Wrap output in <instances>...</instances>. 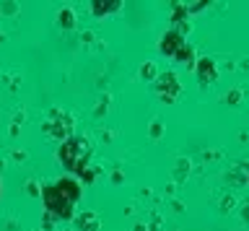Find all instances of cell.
<instances>
[{"mask_svg":"<svg viewBox=\"0 0 249 231\" xmlns=\"http://www.w3.org/2000/svg\"><path fill=\"white\" fill-rule=\"evenodd\" d=\"M78 197H81V184L75 179H70V177L57 179L54 184H50V187H44V192H42L47 213L54 215V218H70Z\"/></svg>","mask_w":249,"mask_h":231,"instance_id":"1","label":"cell"},{"mask_svg":"<svg viewBox=\"0 0 249 231\" xmlns=\"http://www.w3.org/2000/svg\"><path fill=\"white\" fill-rule=\"evenodd\" d=\"M89 156H91V145L86 138H68V141H62L60 148H57L60 164H65L70 172H78V174L86 172Z\"/></svg>","mask_w":249,"mask_h":231,"instance_id":"2","label":"cell"},{"mask_svg":"<svg viewBox=\"0 0 249 231\" xmlns=\"http://www.w3.org/2000/svg\"><path fill=\"white\" fill-rule=\"evenodd\" d=\"M156 91H159L161 102L174 104V102H177V96H179V91H182L177 73H171V71H169V73H161L159 78H156Z\"/></svg>","mask_w":249,"mask_h":231,"instance_id":"3","label":"cell"},{"mask_svg":"<svg viewBox=\"0 0 249 231\" xmlns=\"http://www.w3.org/2000/svg\"><path fill=\"white\" fill-rule=\"evenodd\" d=\"M195 73L200 78V86H208V83H215L218 81V68L210 57H200L195 60Z\"/></svg>","mask_w":249,"mask_h":231,"instance_id":"4","label":"cell"},{"mask_svg":"<svg viewBox=\"0 0 249 231\" xmlns=\"http://www.w3.org/2000/svg\"><path fill=\"white\" fill-rule=\"evenodd\" d=\"M184 44H187V42H184V36H182V34L166 32V34L161 36V42H159V50H161L166 57H177V55H179V50H182Z\"/></svg>","mask_w":249,"mask_h":231,"instance_id":"5","label":"cell"},{"mask_svg":"<svg viewBox=\"0 0 249 231\" xmlns=\"http://www.w3.org/2000/svg\"><path fill=\"white\" fill-rule=\"evenodd\" d=\"M57 24H60L62 29H73V26H75V16H73V11H70V8H62V11L57 13Z\"/></svg>","mask_w":249,"mask_h":231,"instance_id":"6","label":"cell"},{"mask_svg":"<svg viewBox=\"0 0 249 231\" xmlns=\"http://www.w3.org/2000/svg\"><path fill=\"white\" fill-rule=\"evenodd\" d=\"M91 11L96 13V16H104V13L120 11V3H107V5H101V3H93V5H91Z\"/></svg>","mask_w":249,"mask_h":231,"instance_id":"7","label":"cell"},{"mask_svg":"<svg viewBox=\"0 0 249 231\" xmlns=\"http://www.w3.org/2000/svg\"><path fill=\"white\" fill-rule=\"evenodd\" d=\"M140 75H143L145 81H153L156 75H159V71H156L153 63H143V65H140Z\"/></svg>","mask_w":249,"mask_h":231,"instance_id":"8","label":"cell"},{"mask_svg":"<svg viewBox=\"0 0 249 231\" xmlns=\"http://www.w3.org/2000/svg\"><path fill=\"white\" fill-rule=\"evenodd\" d=\"M241 102V91L233 89V91H226L223 94V104H239Z\"/></svg>","mask_w":249,"mask_h":231,"instance_id":"9","label":"cell"},{"mask_svg":"<svg viewBox=\"0 0 249 231\" xmlns=\"http://www.w3.org/2000/svg\"><path fill=\"white\" fill-rule=\"evenodd\" d=\"M151 135L159 138V135H161V125H151Z\"/></svg>","mask_w":249,"mask_h":231,"instance_id":"10","label":"cell"},{"mask_svg":"<svg viewBox=\"0 0 249 231\" xmlns=\"http://www.w3.org/2000/svg\"><path fill=\"white\" fill-rule=\"evenodd\" d=\"M221 208H223V211H226V208H233V197H223V205Z\"/></svg>","mask_w":249,"mask_h":231,"instance_id":"11","label":"cell"},{"mask_svg":"<svg viewBox=\"0 0 249 231\" xmlns=\"http://www.w3.org/2000/svg\"><path fill=\"white\" fill-rule=\"evenodd\" d=\"M241 213H244V218L249 221V205H247V208H244V211H241Z\"/></svg>","mask_w":249,"mask_h":231,"instance_id":"12","label":"cell"},{"mask_svg":"<svg viewBox=\"0 0 249 231\" xmlns=\"http://www.w3.org/2000/svg\"><path fill=\"white\" fill-rule=\"evenodd\" d=\"M0 42H3V34H0Z\"/></svg>","mask_w":249,"mask_h":231,"instance_id":"13","label":"cell"},{"mask_svg":"<svg viewBox=\"0 0 249 231\" xmlns=\"http://www.w3.org/2000/svg\"><path fill=\"white\" fill-rule=\"evenodd\" d=\"M0 192H3V187H0Z\"/></svg>","mask_w":249,"mask_h":231,"instance_id":"14","label":"cell"}]
</instances>
